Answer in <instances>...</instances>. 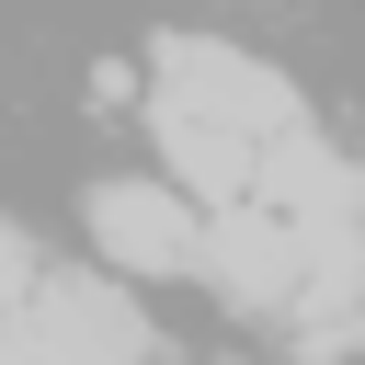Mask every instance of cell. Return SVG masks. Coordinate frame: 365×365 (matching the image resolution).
Instances as JSON below:
<instances>
[{
    "label": "cell",
    "mask_w": 365,
    "mask_h": 365,
    "mask_svg": "<svg viewBox=\"0 0 365 365\" xmlns=\"http://www.w3.org/2000/svg\"><path fill=\"white\" fill-rule=\"evenodd\" d=\"M148 68H160V103L217 114V125H240V137H285V125H308L297 91H285L274 68H251L240 46H217V34H160Z\"/></svg>",
    "instance_id": "cell-1"
},
{
    "label": "cell",
    "mask_w": 365,
    "mask_h": 365,
    "mask_svg": "<svg viewBox=\"0 0 365 365\" xmlns=\"http://www.w3.org/2000/svg\"><path fill=\"white\" fill-rule=\"evenodd\" d=\"M0 354H148V319L114 274H46L23 308H0Z\"/></svg>",
    "instance_id": "cell-2"
},
{
    "label": "cell",
    "mask_w": 365,
    "mask_h": 365,
    "mask_svg": "<svg viewBox=\"0 0 365 365\" xmlns=\"http://www.w3.org/2000/svg\"><path fill=\"white\" fill-rule=\"evenodd\" d=\"M194 274H217V297H228V308L285 319V308H297V274H308V240H297L262 194H240V205H217V217H205Z\"/></svg>",
    "instance_id": "cell-3"
},
{
    "label": "cell",
    "mask_w": 365,
    "mask_h": 365,
    "mask_svg": "<svg viewBox=\"0 0 365 365\" xmlns=\"http://www.w3.org/2000/svg\"><path fill=\"white\" fill-rule=\"evenodd\" d=\"M91 251L114 274H194V240L205 217L182 205V182H91Z\"/></svg>",
    "instance_id": "cell-4"
},
{
    "label": "cell",
    "mask_w": 365,
    "mask_h": 365,
    "mask_svg": "<svg viewBox=\"0 0 365 365\" xmlns=\"http://www.w3.org/2000/svg\"><path fill=\"white\" fill-rule=\"evenodd\" d=\"M251 194H262L274 217H297V228H365V171H354L342 148H319L308 125L262 137V160H251Z\"/></svg>",
    "instance_id": "cell-5"
},
{
    "label": "cell",
    "mask_w": 365,
    "mask_h": 365,
    "mask_svg": "<svg viewBox=\"0 0 365 365\" xmlns=\"http://www.w3.org/2000/svg\"><path fill=\"white\" fill-rule=\"evenodd\" d=\"M160 160L182 171V194H205V205H240V194H251V160H262V137H240V125H217V114H182V103H160Z\"/></svg>",
    "instance_id": "cell-6"
},
{
    "label": "cell",
    "mask_w": 365,
    "mask_h": 365,
    "mask_svg": "<svg viewBox=\"0 0 365 365\" xmlns=\"http://www.w3.org/2000/svg\"><path fill=\"white\" fill-rule=\"evenodd\" d=\"M34 285H46V251H34V240H23L11 217H0V308H23Z\"/></svg>",
    "instance_id": "cell-7"
}]
</instances>
